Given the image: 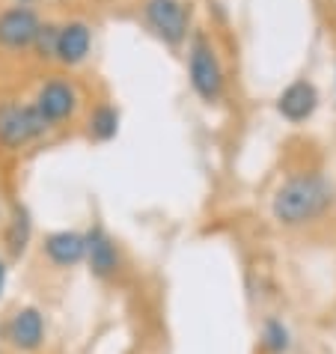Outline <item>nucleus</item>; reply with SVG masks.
Listing matches in <instances>:
<instances>
[{"instance_id":"obj_8","label":"nucleus","mask_w":336,"mask_h":354,"mask_svg":"<svg viewBox=\"0 0 336 354\" xmlns=\"http://www.w3.org/2000/svg\"><path fill=\"white\" fill-rule=\"evenodd\" d=\"M9 342L21 351H36L45 342V316L36 307L18 310L9 322Z\"/></svg>"},{"instance_id":"obj_6","label":"nucleus","mask_w":336,"mask_h":354,"mask_svg":"<svg viewBox=\"0 0 336 354\" xmlns=\"http://www.w3.org/2000/svg\"><path fill=\"white\" fill-rule=\"evenodd\" d=\"M93 45V30L84 21H68L57 30V45H54V57L66 66H77L86 60Z\"/></svg>"},{"instance_id":"obj_16","label":"nucleus","mask_w":336,"mask_h":354,"mask_svg":"<svg viewBox=\"0 0 336 354\" xmlns=\"http://www.w3.org/2000/svg\"><path fill=\"white\" fill-rule=\"evenodd\" d=\"M3 286H6V262L0 259V295H3Z\"/></svg>"},{"instance_id":"obj_2","label":"nucleus","mask_w":336,"mask_h":354,"mask_svg":"<svg viewBox=\"0 0 336 354\" xmlns=\"http://www.w3.org/2000/svg\"><path fill=\"white\" fill-rule=\"evenodd\" d=\"M48 131V122L33 104H0V143L24 146Z\"/></svg>"},{"instance_id":"obj_4","label":"nucleus","mask_w":336,"mask_h":354,"mask_svg":"<svg viewBox=\"0 0 336 354\" xmlns=\"http://www.w3.org/2000/svg\"><path fill=\"white\" fill-rule=\"evenodd\" d=\"M146 21L170 45H179L187 33V12L182 0H146Z\"/></svg>"},{"instance_id":"obj_9","label":"nucleus","mask_w":336,"mask_h":354,"mask_svg":"<svg viewBox=\"0 0 336 354\" xmlns=\"http://www.w3.org/2000/svg\"><path fill=\"white\" fill-rule=\"evenodd\" d=\"M315 107H319V93H315V86L306 84V81H295L292 86H286L280 98H277V111L292 122H301L306 116H312Z\"/></svg>"},{"instance_id":"obj_1","label":"nucleus","mask_w":336,"mask_h":354,"mask_svg":"<svg viewBox=\"0 0 336 354\" xmlns=\"http://www.w3.org/2000/svg\"><path fill=\"white\" fill-rule=\"evenodd\" d=\"M333 185L321 173H298L274 194V218L286 226H301L324 214L333 203Z\"/></svg>"},{"instance_id":"obj_13","label":"nucleus","mask_w":336,"mask_h":354,"mask_svg":"<svg viewBox=\"0 0 336 354\" xmlns=\"http://www.w3.org/2000/svg\"><path fill=\"white\" fill-rule=\"evenodd\" d=\"M120 131V111L111 104H102L98 111L90 116V134L95 140H111Z\"/></svg>"},{"instance_id":"obj_12","label":"nucleus","mask_w":336,"mask_h":354,"mask_svg":"<svg viewBox=\"0 0 336 354\" xmlns=\"http://www.w3.org/2000/svg\"><path fill=\"white\" fill-rule=\"evenodd\" d=\"M30 232H33V223H30V212L24 205H15L12 209V221H9V230H6V248L12 257H21L30 244Z\"/></svg>"},{"instance_id":"obj_3","label":"nucleus","mask_w":336,"mask_h":354,"mask_svg":"<svg viewBox=\"0 0 336 354\" xmlns=\"http://www.w3.org/2000/svg\"><path fill=\"white\" fill-rule=\"evenodd\" d=\"M187 68H191V84L194 90L200 93L205 102H214L217 95L223 93V72H221V63L212 51V45L205 39H194L191 45V57H187Z\"/></svg>"},{"instance_id":"obj_7","label":"nucleus","mask_w":336,"mask_h":354,"mask_svg":"<svg viewBox=\"0 0 336 354\" xmlns=\"http://www.w3.org/2000/svg\"><path fill=\"white\" fill-rule=\"evenodd\" d=\"M75 104H77V95L66 81H48L42 90H39L33 107L42 113V120L51 125V122H60L66 116H72Z\"/></svg>"},{"instance_id":"obj_15","label":"nucleus","mask_w":336,"mask_h":354,"mask_svg":"<svg viewBox=\"0 0 336 354\" xmlns=\"http://www.w3.org/2000/svg\"><path fill=\"white\" fill-rule=\"evenodd\" d=\"M57 30H60V27H54V24H45V27H39L36 45H39V54H42V57H54V45H57Z\"/></svg>"},{"instance_id":"obj_5","label":"nucleus","mask_w":336,"mask_h":354,"mask_svg":"<svg viewBox=\"0 0 336 354\" xmlns=\"http://www.w3.org/2000/svg\"><path fill=\"white\" fill-rule=\"evenodd\" d=\"M39 18L33 9L27 6H15V9H6L0 15V45L6 48H27L36 42L39 36Z\"/></svg>"},{"instance_id":"obj_11","label":"nucleus","mask_w":336,"mask_h":354,"mask_svg":"<svg viewBox=\"0 0 336 354\" xmlns=\"http://www.w3.org/2000/svg\"><path fill=\"white\" fill-rule=\"evenodd\" d=\"M84 239H86V259H90L93 274L95 277H111L120 268V253H116V244L111 241V235L95 226Z\"/></svg>"},{"instance_id":"obj_17","label":"nucleus","mask_w":336,"mask_h":354,"mask_svg":"<svg viewBox=\"0 0 336 354\" xmlns=\"http://www.w3.org/2000/svg\"><path fill=\"white\" fill-rule=\"evenodd\" d=\"M21 3H27V0H21Z\"/></svg>"},{"instance_id":"obj_10","label":"nucleus","mask_w":336,"mask_h":354,"mask_svg":"<svg viewBox=\"0 0 336 354\" xmlns=\"http://www.w3.org/2000/svg\"><path fill=\"white\" fill-rule=\"evenodd\" d=\"M45 253L48 259L60 268H68V265H77L86 257V239L75 230H60V232H51L45 239Z\"/></svg>"},{"instance_id":"obj_14","label":"nucleus","mask_w":336,"mask_h":354,"mask_svg":"<svg viewBox=\"0 0 336 354\" xmlns=\"http://www.w3.org/2000/svg\"><path fill=\"white\" fill-rule=\"evenodd\" d=\"M262 346L271 354H286L292 348V333L280 319H268L262 328Z\"/></svg>"}]
</instances>
